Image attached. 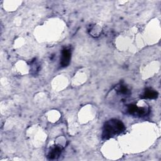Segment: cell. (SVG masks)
<instances>
[{"label": "cell", "mask_w": 161, "mask_h": 161, "mask_svg": "<svg viewBox=\"0 0 161 161\" xmlns=\"http://www.w3.org/2000/svg\"><path fill=\"white\" fill-rule=\"evenodd\" d=\"M71 58V50L69 48H64L62 50L60 57V65L62 67H67Z\"/></svg>", "instance_id": "3957f363"}, {"label": "cell", "mask_w": 161, "mask_h": 161, "mask_svg": "<svg viewBox=\"0 0 161 161\" xmlns=\"http://www.w3.org/2000/svg\"><path fill=\"white\" fill-rule=\"evenodd\" d=\"M126 111L131 115L143 116L147 114L148 109L144 107H138L135 104H129L126 107Z\"/></svg>", "instance_id": "7a4b0ae2"}, {"label": "cell", "mask_w": 161, "mask_h": 161, "mask_svg": "<svg viewBox=\"0 0 161 161\" xmlns=\"http://www.w3.org/2000/svg\"><path fill=\"white\" fill-rule=\"evenodd\" d=\"M115 91L116 92V93L119 95V96H127L130 94V89L128 88V87L125 85L123 84H119L117 85L115 87Z\"/></svg>", "instance_id": "5b68a950"}, {"label": "cell", "mask_w": 161, "mask_h": 161, "mask_svg": "<svg viewBox=\"0 0 161 161\" xmlns=\"http://www.w3.org/2000/svg\"><path fill=\"white\" fill-rule=\"evenodd\" d=\"M157 96L158 92L151 88L145 89L142 95V97L145 99H155Z\"/></svg>", "instance_id": "8992f818"}, {"label": "cell", "mask_w": 161, "mask_h": 161, "mask_svg": "<svg viewBox=\"0 0 161 161\" xmlns=\"http://www.w3.org/2000/svg\"><path fill=\"white\" fill-rule=\"evenodd\" d=\"M63 147L60 145H55L52 147L48 152L47 157L50 160L57 159L60 155Z\"/></svg>", "instance_id": "277c9868"}, {"label": "cell", "mask_w": 161, "mask_h": 161, "mask_svg": "<svg viewBox=\"0 0 161 161\" xmlns=\"http://www.w3.org/2000/svg\"><path fill=\"white\" fill-rule=\"evenodd\" d=\"M125 130V125L123 122L117 119H111L105 122L102 133V138L104 140L109 139L115 136Z\"/></svg>", "instance_id": "6da1fadb"}]
</instances>
